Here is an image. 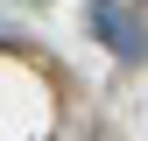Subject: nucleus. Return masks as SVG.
<instances>
[{
  "label": "nucleus",
  "mask_w": 148,
  "mask_h": 141,
  "mask_svg": "<svg viewBox=\"0 0 148 141\" xmlns=\"http://www.w3.org/2000/svg\"><path fill=\"white\" fill-rule=\"evenodd\" d=\"M28 7H49V0H28Z\"/></svg>",
  "instance_id": "nucleus-2"
},
{
  "label": "nucleus",
  "mask_w": 148,
  "mask_h": 141,
  "mask_svg": "<svg viewBox=\"0 0 148 141\" xmlns=\"http://www.w3.org/2000/svg\"><path fill=\"white\" fill-rule=\"evenodd\" d=\"M85 28L99 35L120 64H141L148 57V28H141V14L127 7V0H85Z\"/></svg>",
  "instance_id": "nucleus-1"
}]
</instances>
